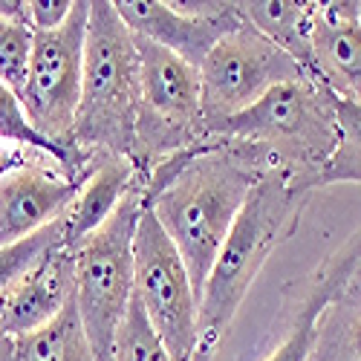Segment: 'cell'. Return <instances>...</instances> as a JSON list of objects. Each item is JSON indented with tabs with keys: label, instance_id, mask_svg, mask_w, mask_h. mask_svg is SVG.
<instances>
[{
	"label": "cell",
	"instance_id": "obj_1",
	"mask_svg": "<svg viewBox=\"0 0 361 361\" xmlns=\"http://www.w3.org/2000/svg\"><path fill=\"white\" fill-rule=\"evenodd\" d=\"M266 168L275 165L243 142L205 139L145 173V205L176 246L200 300L240 208Z\"/></svg>",
	"mask_w": 361,
	"mask_h": 361
},
{
	"label": "cell",
	"instance_id": "obj_2",
	"mask_svg": "<svg viewBox=\"0 0 361 361\" xmlns=\"http://www.w3.org/2000/svg\"><path fill=\"white\" fill-rule=\"evenodd\" d=\"M310 191L307 176L286 168H266L257 179L202 289L197 361H208L217 350L266 260L292 234Z\"/></svg>",
	"mask_w": 361,
	"mask_h": 361
},
{
	"label": "cell",
	"instance_id": "obj_3",
	"mask_svg": "<svg viewBox=\"0 0 361 361\" xmlns=\"http://www.w3.org/2000/svg\"><path fill=\"white\" fill-rule=\"evenodd\" d=\"M139 49L113 0H93L84 49V87L75 145L87 157L116 154L136 162Z\"/></svg>",
	"mask_w": 361,
	"mask_h": 361
},
{
	"label": "cell",
	"instance_id": "obj_4",
	"mask_svg": "<svg viewBox=\"0 0 361 361\" xmlns=\"http://www.w3.org/2000/svg\"><path fill=\"white\" fill-rule=\"evenodd\" d=\"M208 139L243 142L298 176H307L333 157L338 142L336 93L318 78H298L272 87L249 110L205 130Z\"/></svg>",
	"mask_w": 361,
	"mask_h": 361
},
{
	"label": "cell",
	"instance_id": "obj_5",
	"mask_svg": "<svg viewBox=\"0 0 361 361\" xmlns=\"http://www.w3.org/2000/svg\"><path fill=\"white\" fill-rule=\"evenodd\" d=\"M145 212V179L116 214L75 249V304L99 361H113V341L133 300V243Z\"/></svg>",
	"mask_w": 361,
	"mask_h": 361
},
{
	"label": "cell",
	"instance_id": "obj_6",
	"mask_svg": "<svg viewBox=\"0 0 361 361\" xmlns=\"http://www.w3.org/2000/svg\"><path fill=\"white\" fill-rule=\"evenodd\" d=\"M136 168L142 176L162 159L205 142L200 70L171 49L139 38Z\"/></svg>",
	"mask_w": 361,
	"mask_h": 361
},
{
	"label": "cell",
	"instance_id": "obj_7",
	"mask_svg": "<svg viewBox=\"0 0 361 361\" xmlns=\"http://www.w3.org/2000/svg\"><path fill=\"white\" fill-rule=\"evenodd\" d=\"M93 0H75L70 20L55 32H35L20 104L32 128L87 171L90 157L75 145V116L84 87V49Z\"/></svg>",
	"mask_w": 361,
	"mask_h": 361
},
{
	"label": "cell",
	"instance_id": "obj_8",
	"mask_svg": "<svg viewBox=\"0 0 361 361\" xmlns=\"http://www.w3.org/2000/svg\"><path fill=\"white\" fill-rule=\"evenodd\" d=\"M133 295L173 361H197L200 295L171 237L145 205L133 243Z\"/></svg>",
	"mask_w": 361,
	"mask_h": 361
},
{
	"label": "cell",
	"instance_id": "obj_9",
	"mask_svg": "<svg viewBox=\"0 0 361 361\" xmlns=\"http://www.w3.org/2000/svg\"><path fill=\"white\" fill-rule=\"evenodd\" d=\"M298 78H310L304 64L263 38L255 26H237L208 52L200 67L205 130L249 110L272 87Z\"/></svg>",
	"mask_w": 361,
	"mask_h": 361
},
{
	"label": "cell",
	"instance_id": "obj_10",
	"mask_svg": "<svg viewBox=\"0 0 361 361\" xmlns=\"http://www.w3.org/2000/svg\"><path fill=\"white\" fill-rule=\"evenodd\" d=\"M81 179L64 173L47 154H32L26 162L0 176V249L38 234L58 223L73 205Z\"/></svg>",
	"mask_w": 361,
	"mask_h": 361
},
{
	"label": "cell",
	"instance_id": "obj_11",
	"mask_svg": "<svg viewBox=\"0 0 361 361\" xmlns=\"http://www.w3.org/2000/svg\"><path fill=\"white\" fill-rule=\"evenodd\" d=\"M113 6L133 35L171 49L197 70L228 32L246 23L240 4H234V9L220 18L179 12L171 0H113Z\"/></svg>",
	"mask_w": 361,
	"mask_h": 361
},
{
	"label": "cell",
	"instance_id": "obj_12",
	"mask_svg": "<svg viewBox=\"0 0 361 361\" xmlns=\"http://www.w3.org/2000/svg\"><path fill=\"white\" fill-rule=\"evenodd\" d=\"M75 298V252L58 243L0 298V336H26L47 326Z\"/></svg>",
	"mask_w": 361,
	"mask_h": 361
},
{
	"label": "cell",
	"instance_id": "obj_13",
	"mask_svg": "<svg viewBox=\"0 0 361 361\" xmlns=\"http://www.w3.org/2000/svg\"><path fill=\"white\" fill-rule=\"evenodd\" d=\"M312 78L361 104V4H315Z\"/></svg>",
	"mask_w": 361,
	"mask_h": 361
},
{
	"label": "cell",
	"instance_id": "obj_14",
	"mask_svg": "<svg viewBox=\"0 0 361 361\" xmlns=\"http://www.w3.org/2000/svg\"><path fill=\"white\" fill-rule=\"evenodd\" d=\"M142 179H145L142 171L128 157H116V154L90 157L81 188L64 214L67 249L75 252L90 234L96 228H102L116 214V208L122 205V200L142 183Z\"/></svg>",
	"mask_w": 361,
	"mask_h": 361
},
{
	"label": "cell",
	"instance_id": "obj_15",
	"mask_svg": "<svg viewBox=\"0 0 361 361\" xmlns=\"http://www.w3.org/2000/svg\"><path fill=\"white\" fill-rule=\"evenodd\" d=\"M358 266H361V234L350 237L347 243L321 266V272L304 300V307L295 315L286 338L278 344V350L266 361H310L312 358V347L318 341L324 315H326L329 304L347 289V283L358 272Z\"/></svg>",
	"mask_w": 361,
	"mask_h": 361
},
{
	"label": "cell",
	"instance_id": "obj_16",
	"mask_svg": "<svg viewBox=\"0 0 361 361\" xmlns=\"http://www.w3.org/2000/svg\"><path fill=\"white\" fill-rule=\"evenodd\" d=\"M0 361H99L84 324L78 315L75 298L64 312L47 326L26 336H0Z\"/></svg>",
	"mask_w": 361,
	"mask_h": 361
},
{
	"label": "cell",
	"instance_id": "obj_17",
	"mask_svg": "<svg viewBox=\"0 0 361 361\" xmlns=\"http://www.w3.org/2000/svg\"><path fill=\"white\" fill-rule=\"evenodd\" d=\"M240 12L249 26L286 49L312 75L315 4H307V0H249V4H240Z\"/></svg>",
	"mask_w": 361,
	"mask_h": 361
},
{
	"label": "cell",
	"instance_id": "obj_18",
	"mask_svg": "<svg viewBox=\"0 0 361 361\" xmlns=\"http://www.w3.org/2000/svg\"><path fill=\"white\" fill-rule=\"evenodd\" d=\"M338 142L336 150L310 179V188H326L338 183H361V104L336 96Z\"/></svg>",
	"mask_w": 361,
	"mask_h": 361
},
{
	"label": "cell",
	"instance_id": "obj_19",
	"mask_svg": "<svg viewBox=\"0 0 361 361\" xmlns=\"http://www.w3.org/2000/svg\"><path fill=\"white\" fill-rule=\"evenodd\" d=\"M0 136H4L6 142H12V145H18V147L38 150V154L52 157L58 165L64 168V173L73 176V179H84V173H87V171H81V168L64 154V150H58L52 142H47V139L32 128V122H29L26 113H23V104H20L18 93H15L12 87H6L4 81H0ZM87 165H90V162H87Z\"/></svg>",
	"mask_w": 361,
	"mask_h": 361
},
{
	"label": "cell",
	"instance_id": "obj_20",
	"mask_svg": "<svg viewBox=\"0 0 361 361\" xmlns=\"http://www.w3.org/2000/svg\"><path fill=\"white\" fill-rule=\"evenodd\" d=\"M113 361H173L154 324L147 321L136 295L128 307L125 321L118 324L113 341Z\"/></svg>",
	"mask_w": 361,
	"mask_h": 361
},
{
	"label": "cell",
	"instance_id": "obj_21",
	"mask_svg": "<svg viewBox=\"0 0 361 361\" xmlns=\"http://www.w3.org/2000/svg\"><path fill=\"white\" fill-rule=\"evenodd\" d=\"M338 300L350 310L338 315L329 307V312H336V318L329 324H341V329L321 324V333H318V341L324 344L321 353H326V361L336 355H338V361H361V289L355 286V281L347 283V289L338 295Z\"/></svg>",
	"mask_w": 361,
	"mask_h": 361
},
{
	"label": "cell",
	"instance_id": "obj_22",
	"mask_svg": "<svg viewBox=\"0 0 361 361\" xmlns=\"http://www.w3.org/2000/svg\"><path fill=\"white\" fill-rule=\"evenodd\" d=\"M32 44H35V32L29 26L0 20V81L12 87L18 96L29 75Z\"/></svg>",
	"mask_w": 361,
	"mask_h": 361
},
{
	"label": "cell",
	"instance_id": "obj_23",
	"mask_svg": "<svg viewBox=\"0 0 361 361\" xmlns=\"http://www.w3.org/2000/svg\"><path fill=\"white\" fill-rule=\"evenodd\" d=\"M75 0H29V26L32 32H55L73 15Z\"/></svg>",
	"mask_w": 361,
	"mask_h": 361
},
{
	"label": "cell",
	"instance_id": "obj_24",
	"mask_svg": "<svg viewBox=\"0 0 361 361\" xmlns=\"http://www.w3.org/2000/svg\"><path fill=\"white\" fill-rule=\"evenodd\" d=\"M32 154H38V150H26V147H18L12 142H6L4 136H0V176L9 173L12 168H18L20 162H26Z\"/></svg>",
	"mask_w": 361,
	"mask_h": 361
},
{
	"label": "cell",
	"instance_id": "obj_25",
	"mask_svg": "<svg viewBox=\"0 0 361 361\" xmlns=\"http://www.w3.org/2000/svg\"><path fill=\"white\" fill-rule=\"evenodd\" d=\"M0 20L29 26V0H0Z\"/></svg>",
	"mask_w": 361,
	"mask_h": 361
}]
</instances>
